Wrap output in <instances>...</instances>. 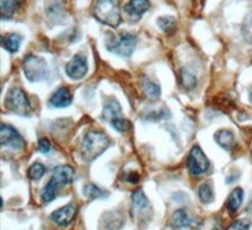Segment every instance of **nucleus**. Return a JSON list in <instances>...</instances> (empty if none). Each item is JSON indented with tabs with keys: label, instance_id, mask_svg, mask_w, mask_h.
Returning a JSON list of instances; mask_svg holds the SVG:
<instances>
[{
	"label": "nucleus",
	"instance_id": "nucleus-15",
	"mask_svg": "<svg viewBox=\"0 0 252 230\" xmlns=\"http://www.w3.org/2000/svg\"><path fill=\"white\" fill-rule=\"evenodd\" d=\"M244 189L241 188H236L233 189L232 193L229 194L228 199H227L226 206L227 210L229 211V214H235L237 213L238 209L242 205V201H244Z\"/></svg>",
	"mask_w": 252,
	"mask_h": 230
},
{
	"label": "nucleus",
	"instance_id": "nucleus-10",
	"mask_svg": "<svg viewBox=\"0 0 252 230\" xmlns=\"http://www.w3.org/2000/svg\"><path fill=\"white\" fill-rule=\"evenodd\" d=\"M76 214H77V207L73 204H68L66 206L57 209L53 213L51 214V219L57 225L61 227H67V225L71 224L73 222V219L76 218Z\"/></svg>",
	"mask_w": 252,
	"mask_h": 230
},
{
	"label": "nucleus",
	"instance_id": "nucleus-6",
	"mask_svg": "<svg viewBox=\"0 0 252 230\" xmlns=\"http://www.w3.org/2000/svg\"><path fill=\"white\" fill-rule=\"evenodd\" d=\"M187 166L189 169V172L192 173L193 176H201L209 170L211 162H209L208 157L206 156V153L202 151V148L195 145L189 152Z\"/></svg>",
	"mask_w": 252,
	"mask_h": 230
},
{
	"label": "nucleus",
	"instance_id": "nucleus-13",
	"mask_svg": "<svg viewBox=\"0 0 252 230\" xmlns=\"http://www.w3.org/2000/svg\"><path fill=\"white\" fill-rule=\"evenodd\" d=\"M150 8L149 0H130L129 4L125 6L126 13L134 19H139L145 14Z\"/></svg>",
	"mask_w": 252,
	"mask_h": 230
},
{
	"label": "nucleus",
	"instance_id": "nucleus-9",
	"mask_svg": "<svg viewBox=\"0 0 252 230\" xmlns=\"http://www.w3.org/2000/svg\"><path fill=\"white\" fill-rule=\"evenodd\" d=\"M89 72V62L83 54H76L66 65V74L71 80H82Z\"/></svg>",
	"mask_w": 252,
	"mask_h": 230
},
{
	"label": "nucleus",
	"instance_id": "nucleus-30",
	"mask_svg": "<svg viewBox=\"0 0 252 230\" xmlns=\"http://www.w3.org/2000/svg\"><path fill=\"white\" fill-rule=\"evenodd\" d=\"M140 180V176H139L138 172H130L127 173V176H126V181L130 182V184H136Z\"/></svg>",
	"mask_w": 252,
	"mask_h": 230
},
{
	"label": "nucleus",
	"instance_id": "nucleus-31",
	"mask_svg": "<svg viewBox=\"0 0 252 230\" xmlns=\"http://www.w3.org/2000/svg\"><path fill=\"white\" fill-rule=\"evenodd\" d=\"M250 101H251V103H252V89L250 91Z\"/></svg>",
	"mask_w": 252,
	"mask_h": 230
},
{
	"label": "nucleus",
	"instance_id": "nucleus-14",
	"mask_svg": "<svg viewBox=\"0 0 252 230\" xmlns=\"http://www.w3.org/2000/svg\"><path fill=\"white\" fill-rule=\"evenodd\" d=\"M215 140L218 145L224 148V150H231L235 146L236 142L235 134L231 130H227V128L218 130L215 134Z\"/></svg>",
	"mask_w": 252,
	"mask_h": 230
},
{
	"label": "nucleus",
	"instance_id": "nucleus-1",
	"mask_svg": "<svg viewBox=\"0 0 252 230\" xmlns=\"http://www.w3.org/2000/svg\"><path fill=\"white\" fill-rule=\"evenodd\" d=\"M75 179V170L72 166L62 165L57 166L52 172V177L40 193V198L44 202H51L57 198L60 190L66 185L72 184Z\"/></svg>",
	"mask_w": 252,
	"mask_h": 230
},
{
	"label": "nucleus",
	"instance_id": "nucleus-25",
	"mask_svg": "<svg viewBox=\"0 0 252 230\" xmlns=\"http://www.w3.org/2000/svg\"><path fill=\"white\" fill-rule=\"evenodd\" d=\"M46 173V166L40 162H34L28 170V177L33 181H38L44 176Z\"/></svg>",
	"mask_w": 252,
	"mask_h": 230
},
{
	"label": "nucleus",
	"instance_id": "nucleus-26",
	"mask_svg": "<svg viewBox=\"0 0 252 230\" xmlns=\"http://www.w3.org/2000/svg\"><path fill=\"white\" fill-rule=\"evenodd\" d=\"M241 31H242V35H244L245 40L247 43H250V44H252V12H250L246 15V18H245Z\"/></svg>",
	"mask_w": 252,
	"mask_h": 230
},
{
	"label": "nucleus",
	"instance_id": "nucleus-4",
	"mask_svg": "<svg viewBox=\"0 0 252 230\" xmlns=\"http://www.w3.org/2000/svg\"><path fill=\"white\" fill-rule=\"evenodd\" d=\"M23 71L29 82H40L47 78L48 67L43 58L29 54L23 60Z\"/></svg>",
	"mask_w": 252,
	"mask_h": 230
},
{
	"label": "nucleus",
	"instance_id": "nucleus-5",
	"mask_svg": "<svg viewBox=\"0 0 252 230\" xmlns=\"http://www.w3.org/2000/svg\"><path fill=\"white\" fill-rule=\"evenodd\" d=\"M5 106L10 112L19 115V116H29L32 112V106L28 97L23 89L14 87L9 89L5 97Z\"/></svg>",
	"mask_w": 252,
	"mask_h": 230
},
{
	"label": "nucleus",
	"instance_id": "nucleus-8",
	"mask_svg": "<svg viewBox=\"0 0 252 230\" xmlns=\"http://www.w3.org/2000/svg\"><path fill=\"white\" fill-rule=\"evenodd\" d=\"M0 144L13 150H20L26 146V141L22 135L13 126L5 123H3L0 127Z\"/></svg>",
	"mask_w": 252,
	"mask_h": 230
},
{
	"label": "nucleus",
	"instance_id": "nucleus-3",
	"mask_svg": "<svg viewBox=\"0 0 252 230\" xmlns=\"http://www.w3.org/2000/svg\"><path fill=\"white\" fill-rule=\"evenodd\" d=\"M94 15L100 23L114 29L123 22L119 0H97L94 4Z\"/></svg>",
	"mask_w": 252,
	"mask_h": 230
},
{
	"label": "nucleus",
	"instance_id": "nucleus-19",
	"mask_svg": "<svg viewBox=\"0 0 252 230\" xmlns=\"http://www.w3.org/2000/svg\"><path fill=\"white\" fill-rule=\"evenodd\" d=\"M132 199V205L136 210L139 211H145L150 209V202L148 200V198L145 196V194L141 190H136L132 193L131 195Z\"/></svg>",
	"mask_w": 252,
	"mask_h": 230
},
{
	"label": "nucleus",
	"instance_id": "nucleus-7",
	"mask_svg": "<svg viewBox=\"0 0 252 230\" xmlns=\"http://www.w3.org/2000/svg\"><path fill=\"white\" fill-rule=\"evenodd\" d=\"M136 48V37L131 33H124L116 42L107 44V51L121 57H130Z\"/></svg>",
	"mask_w": 252,
	"mask_h": 230
},
{
	"label": "nucleus",
	"instance_id": "nucleus-2",
	"mask_svg": "<svg viewBox=\"0 0 252 230\" xmlns=\"http://www.w3.org/2000/svg\"><path fill=\"white\" fill-rule=\"evenodd\" d=\"M111 145V140L106 134L101 131L92 130L87 132L81 145V153L83 160L86 161H94L100 155H102Z\"/></svg>",
	"mask_w": 252,
	"mask_h": 230
},
{
	"label": "nucleus",
	"instance_id": "nucleus-24",
	"mask_svg": "<svg viewBox=\"0 0 252 230\" xmlns=\"http://www.w3.org/2000/svg\"><path fill=\"white\" fill-rule=\"evenodd\" d=\"M198 196H199V200H201L203 204H211V202L213 201V199H215V198H213L215 194H213L211 185L202 184L201 186H199V189H198Z\"/></svg>",
	"mask_w": 252,
	"mask_h": 230
},
{
	"label": "nucleus",
	"instance_id": "nucleus-17",
	"mask_svg": "<svg viewBox=\"0 0 252 230\" xmlns=\"http://www.w3.org/2000/svg\"><path fill=\"white\" fill-rule=\"evenodd\" d=\"M20 5V0H0L1 19H10Z\"/></svg>",
	"mask_w": 252,
	"mask_h": 230
},
{
	"label": "nucleus",
	"instance_id": "nucleus-29",
	"mask_svg": "<svg viewBox=\"0 0 252 230\" xmlns=\"http://www.w3.org/2000/svg\"><path fill=\"white\" fill-rule=\"evenodd\" d=\"M38 150L42 153H48L49 151H52L51 142L47 139H40L39 142H38Z\"/></svg>",
	"mask_w": 252,
	"mask_h": 230
},
{
	"label": "nucleus",
	"instance_id": "nucleus-23",
	"mask_svg": "<svg viewBox=\"0 0 252 230\" xmlns=\"http://www.w3.org/2000/svg\"><path fill=\"white\" fill-rule=\"evenodd\" d=\"M144 92H145V94L149 97L150 100H158L161 94L159 85L149 80H146L144 82Z\"/></svg>",
	"mask_w": 252,
	"mask_h": 230
},
{
	"label": "nucleus",
	"instance_id": "nucleus-22",
	"mask_svg": "<svg viewBox=\"0 0 252 230\" xmlns=\"http://www.w3.org/2000/svg\"><path fill=\"white\" fill-rule=\"evenodd\" d=\"M157 23L159 26V28H160V30H163L166 34H172V33L175 31V29H177V20L173 17L158 18Z\"/></svg>",
	"mask_w": 252,
	"mask_h": 230
},
{
	"label": "nucleus",
	"instance_id": "nucleus-28",
	"mask_svg": "<svg viewBox=\"0 0 252 230\" xmlns=\"http://www.w3.org/2000/svg\"><path fill=\"white\" fill-rule=\"evenodd\" d=\"M250 227H251V223L246 219H238V220H235L232 224L229 225L226 230H250Z\"/></svg>",
	"mask_w": 252,
	"mask_h": 230
},
{
	"label": "nucleus",
	"instance_id": "nucleus-20",
	"mask_svg": "<svg viewBox=\"0 0 252 230\" xmlns=\"http://www.w3.org/2000/svg\"><path fill=\"white\" fill-rule=\"evenodd\" d=\"M83 195L86 196L87 199L90 200H94V199H100V198H107L109 196V193L102 189H100L98 186L94 184H87L85 185V188H83Z\"/></svg>",
	"mask_w": 252,
	"mask_h": 230
},
{
	"label": "nucleus",
	"instance_id": "nucleus-27",
	"mask_svg": "<svg viewBox=\"0 0 252 230\" xmlns=\"http://www.w3.org/2000/svg\"><path fill=\"white\" fill-rule=\"evenodd\" d=\"M111 126L120 134H125V132L131 130V122H130L129 119L123 118V117H118V118L112 119Z\"/></svg>",
	"mask_w": 252,
	"mask_h": 230
},
{
	"label": "nucleus",
	"instance_id": "nucleus-16",
	"mask_svg": "<svg viewBox=\"0 0 252 230\" xmlns=\"http://www.w3.org/2000/svg\"><path fill=\"white\" fill-rule=\"evenodd\" d=\"M121 114H123V110H121V106L119 103V101L115 100V98H111V100L107 101L105 107H103L102 118L111 122L112 119L120 117Z\"/></svg>",
	"mask_w": 252,
	"mask_h": 230
},
{
	"label": "nucleus",
	"instance_id": "nucleus-18",
	"mask_svg": "<svg viewBox=\"0 0 252 230\" xmlns=\"http://www.w3.org/2000/svg\"><path fill=\"white\" fill-rule=\"evenodd\" d=\"M1 43H3L4 49H6L9 53H17L20 47V43H22V37L19 34H15V33L4 35Z\"/></svg>",
	"mask_w": 252,
	"mask_h": 230
},
{
	"label": "nucleus",
	"instance_id": "nucleus-11",
	"mask_svg": "<svg viewBox=\"0 0 252 230\" xmlns=\"http://www.w3.org/2000/svg\"><path fill=\"white\" fill-rule=\"evenodd\" d=\"M73 97L71 92L66 87H60L52 93L51 98L48 100V105L55 108H66L71 106Z\"/></svg>",
	"mask_w": 252,
	"mask_h": 230
},
{
	"label": "nucleus",
	"instance_id": "nucleus-12",
	"mask_svg": "<svg viewBox=\"0 0 252 230\" xmlns=\"http://www.w3.org/2000/svg\"><path fill=\"white\" fill-rule=\"evenodd\" d=\"M172 225L177 229H183V228H192L199 225V220L195 216L188 215L184 209H178L173 213Z\"/></svg>",
	"mask_w": 252,
	"mask_h": 230
},
{
	"label": "nucleus",
	"instance_id": "nucleus-21",
	"mask_svg": "<svg viewBox=\"0 0 252 230\" xmlns=\"http://www.w3.org/2000/svg\"><path fill=\"white\" fill-rule=\"evenodd\" d=\"M181 77H182V86H183L184 88L187 91H192L197 87V77L194 76V73L189 71L188 68H183L181 72Z\"/></svg>",
	"mask_w": 252,
	"mask_h": 230
}]
</instances>
